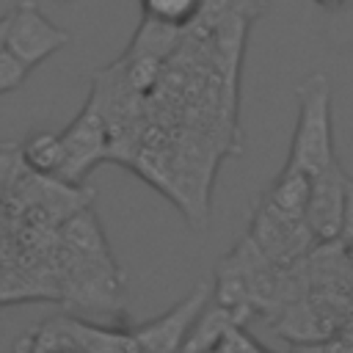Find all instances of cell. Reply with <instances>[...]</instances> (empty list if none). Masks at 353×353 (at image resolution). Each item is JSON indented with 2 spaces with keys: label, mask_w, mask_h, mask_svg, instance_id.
Segmentation results:
<instances>
[{
  "label": "cell",
  "mask_w": 353,
  "mask_h": 353,
  "mask_svg": "<svg viewBox=\"0 0 353 353\" xmlns=\"http://www.w3.org/2000/svg\"><path fill=\"white\" fill-rule=\"evenodd\" d=\"M6 44H8V14H6V17H0V52H3V50H8Z\"/></svg>",
  "instance_id": "30bf717a"
},
{
  "label": "cell",
  "mask_w": 353,
  "mask_h": 353,
  "mask_svg": "<svg viewBox=\"0 0 353 353\" xmlns=\"http://www.w3.org/2000/svg\"><path fill=\"white\" fill-rule=\"evenodd\" d=\"M345 168L339 163L328 165L317 176L309 179V204H306V226L317 245H331L342 240L345 223Z\"/></svg>",
  "instance_id": "277c9868"
},
{
  "label": "cell",
  "mask_w": 353,
  "mask_h": 353,
  "mask_svg": "<svg viewBox=\"0 0 353 353\" xmlns=\"http://www.w3.org/2000/svg\"><path fill=\"white\" fill-rule=\"evenodd\" d=\"M312 3H317V6H323V8H339L345 0H312Z\"/></svg>",
  "instance_id": "8fae6325"
},
{
  "label": "cell",
  "mask_w": 353,
  "mask_h": 353,
  "mask_svg": "<svg viewBox=\"0 0 353 353\" xmlns=\"http://www.w3.org/2000/svg\"><path fill=\"white\" fill-rule=\"evenodd\" d=\"M28 74H30V69L11 50H3L0 52V97L17 91L28 80Z\"/></svg>",
  "instance_id": "52a82bcc"
},
{
  "label": "cell",
  "mask_w": 353,
  "mask_h": 353,
  "mask_svg": "<svg viewBox=\"0 0 353 353\" xmlns=\"http://www.w3.org/2000/svg\"><path fill=\"white\" fill-rule=\"evenodd\" d=\"M22 160L28 168L39 176H52L58 179L61 165H63V143L61 132H33L22 143Z\"/></svg>",
  "instance_id": "5b68a950"
},
{
  "label": "cell",
  "mask_w": 353,
  "mask_h": 353,
  "mask_svg": "<svg viewBox=\"0 0 353 353\" xmlns=\"http://www.w3.org/2000/svg\"><path fill=\"white\" fill-rule=\"evenodd\" d=\"M342 254H345V259H347V265L353 268V240H347V243H345V248H342Z\"/></svg>",
  "instance_id": "7c38bea8"
},
{
  "label": "cell",
  "mask_w": 353,
  "mask_h": 353,
  "mask_svg": "<svg viewBox=\"0 0 353 353\" xmlns=\"http://www.w3.org/2000/svg\"><path fill=\"white\" fill-rule=\"evenodd\" d=\"M72 41V33L58 28L33 0H19L8 11V50L28 66H39Z\"/></svg>",
  "instance_id": "3957f363"
},
{
  "label": "cell",
  "mask_w": 353,
  "mask_h": 353,
  "mask_svg": "<svg viewBox=\"0 0 353 353\" xmlns=\"http://www.w3.org/2000/svg\"><path fill=\"white\" fill-rule=\"evenodd\" d=\"M353 240V176L345 179V223H342V240Z\"/></svg>",
  "instance_id": "ba28073f"
},
{
  "label": "cell",
  "mask_w": 353,
  "mask_h": 353,
  "mask_svg": "<svg viewBox=\"0 0 353 353\" xmlns=\"http://www.w3.org/2000/svg\"><path fill=\"white\" fill-rule=\"evenodd\" d=\"M334 163L339 160L334 152L331 83L325 74H312L298 85V119L284 168L312 179Z\"/></svg>",
  "instance_id": "6da1fadb"
},
{
  "label": "cell",
  "mask_w": 353,
  "mask_h": 353,
  "mask_svg": "<svg viewBox=\"0 0 353 353\" xmlns=\"http://www.w3.org/2000/svg\"><path fill=\"white\" fill-rule=\"evenodd\" d=\"M138 3L146 22L165 25L174 30H182L190 22H196L204 6V0H138Z\"/></svg>",
  "instance_id": "8992f818"
},
{
  "label": "cell",
  "mask_w": 353,
  "mask_h": 353,
  "mask_svg": "<svg viewBox=\"0 0 353 353\" xmlns=\"http://www.w3.org/2000/svg\"><path fill=\"white\" fill-rule=\"evenodd\" d=\"M41 353H88L85 347L80 345H72V347H63V345H52V347H44Z\"/></svg>",
  "instance_id": "9c48e42d"
},
{
  "label": "cell",
  "mask_w": 353,
  "mask_h": 353,
  "mask_svg": "<svg viewBox=\"0 0 353 353\" xmlns=\"http://www.w3.org/2000/svg\"><path fill=\"white\" fill-rule=\"evenodd\" d=\"M61 143H63V165L58 179L66 185L83 182L88 171H94L102 160L110 157V135L102 113L91 99H85L83 110L61 132Z\"/></svg>",
  "instance_id": "7a4b0ae2"
}]
</instances>
